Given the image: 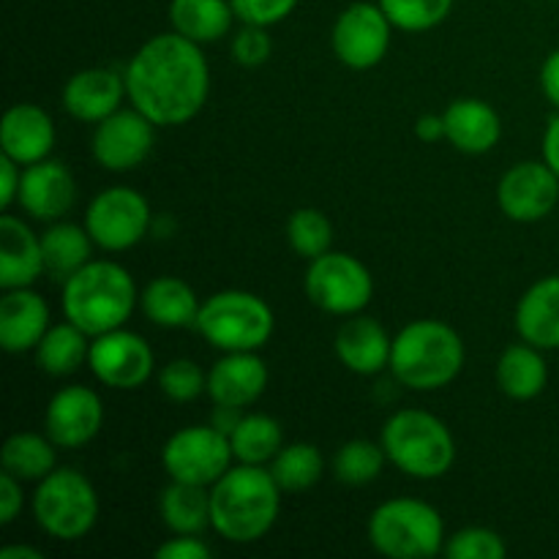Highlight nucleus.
<instances>
[{
	"label": "nucleus",
	"mask_w": 559,
	"mask_h": 559,
	"mask_svg": "<svg viewBox=\"0 0 559 559\" xmlns=\"http://www.w3.org/2000/svg\"><path fill=\"white\" fill-rule=\"evenodd\" d=\"M123 76L131 107L147 115L158 129L191 123L211 96V66L202 44L175 31L147 38Z\"/></svg>",
	"instance_id": "f257e3e1"
},
{
	"label": "nucleus",
	"mask_w": 559,
	"mask_h": 559,
	"mask_svg": "<svg viewBox=\"0 0 559 559\" xmlns=\"http://www.w3.org/2000/svg\"><path fill=\"white\" fill-rule=\"evenodd\" d=\"M282 486L267 467L233 464L211 486V530L227 544H257L282 513Z\"/></svg>",
	"instance_id": "f03ea898"
},
{
	"label": "nucleus",
	"mask_w": 559,
	"mask_h": 559,
	"mask_svg": "<svg viewBox=\"0 0 559 559\" xmlns=\"http://www.w3.org/2000/svg\"><path fill=\"white\" fill-rule=\"evenodd\" d=\"M140 304V293L120 262L91 260L63 282V317L91 338L126 328Z\"/></svg>",
	"instance_id": "7ed1b4c3"
},
{
	"label": "nucleus",
	"mask_w": 559,
	"mask_h": 559,
	"mask_svg": "<svg viewBox=\"0 0 559 559\" xmlns=\"http://www.w3.org/2000/svg\"><path fill=\"white\" fill-rule=\"evenodd\" d=\"M467 360L464 338L442 320H415L393 336L391 366L399 385L418 393L442 391L459 380Z\"/></svg>",
	"instance_id": "20e7f679"
},
{
	"label": "nucleus",
	"mask_w": 559,
	"mask_h": 559,
	"mask_svg": "<svg viewBox=\"0 0 559 559\" xmlns=\"http://www.w3.org/2000/svg\"><path fill=\"white\" fill-rule=\"evenodd\" d=\"M385 456L399 473L415 480H437L456 464V440L445 420L426 409H399L382 426Z\"/></svg>",
	"instance_id": "39448f33"
},
{
	"label": "nucleus",
	"mask_w": 559,
	"mask_h": 559,
	"mask_svg": "<svg viewBox=\"0 0 559 559\" xmlns=\"http://www.w3.org/2000/svg\"><path fill=\"white\" fill-rule=\"evenodd\" d=\"M369 544L382 557L429 559L445 549V522L435 506L415 497H396L371 511Z\"/></svg>",
	"instance_id": "423d86ee"
},
{
	"label": "nucleus",
	"mask_w": 559,
	"mask_h": 559,
	"mask_svg": "<svg viewBox=\"0 0 559 559\" xmlns=\"http://www.w3.org/2000/svg\"><path fill=\"white\" fill-rule=\"evenodd\" d=\"M194 328L213 349L260 353L271 342L276 317L260 295L246 289H222L202 300Z\"/></svg>",
	"instance_id": "0eeeda50"
},
{
	"label": "nucleus",
	"mask_w": 559,
	"mask_h": 559,
	"mask_svg": "<svg viewBox=\"0 0 559 559\" xmlns=\"http://www.w3.org/2000/svg\"><path fill=\"white\" fill-rule=\"evenodd\" d=\"M33 519L55 540L85 538L98 522V495L91 480L74 467H55L33 491Z\"/></svg>",
	"instance_id": "6e6552de"
},
{
	"label": "nucleus",
	"mask_w": 559,
	"mask_h": 559,
	"mask_svg": "<svg viewBox=\"0 0 559 559\" xmlns=\"http://www.w3.org/2000/svg\"><path fill=\"white\" fill-rule=\"evenodd\" d=\"M304 289L306 298L325 314L353 317L374 298V276L358 257L331 249L309 262Z\"/></svg>",
	"instance_id": "1a4fd4ad"
},
{
	"label": "nucleus",
	"mask_w": 559,
	"mask_h": 559,
	"mask_svg": "<svg viewBox=\"0 0 559 559\" xmlns=\"http://www.w3.org/2000/svg\"><path fill=\"white\" fill-rule=\"evenodd\" d=\"M235 464L229 437L213 424L186 426L162 448V467L169 480L211 489Z\"/></svg>",
	"instance_id": "9d476101"
},
{
	"label": "nucleus",
	"mask_w": 559,
	"mask_h": 559,
	"mask_svg": "<svg viewBox=\"0 0 559 559\" xmlns=\"http://www.w3.org/2000/svg\"><path fill=\"white\" fill-rule=\"evenodd\" d=\"M153 211L145 194L129 186L98 191L85 211V227L93 243L104 251H129L151 233Z\"/></svg>",
	"instance_id": "9b49d317"
},
{
	"label": "nucleus",
	"mask_w": 559,
	"mask_h": 559,
	"mask_svg": "<svg viewBox=\"0 0 559 559\" xmlns=\"http://www.w3.org/2000/svg\"><path fill=\"white\" fill-rule=\"evenodd\" d=\"M393 22L380 3L355 0L336 16L331 31L333 55L353 71H369L388 58L393 41Z\"/></svg>",
	"instance_id": "f8f14e48"
},
{
	"label": "nucleus",
	"mask_w": 559,
	"mask_h": 559,
	"mask_svg": "<svg viewBox=\"0 0 559 559\" xmlns=\"http://www.w3.org/2000/svg\"><path fill=\"white\" fill-rule=\"evenodd\" d=\"M87 369L102 385L112 388V391H140L142 385L151 382L156 355L145 336L118 328V331L93 338Z\"/></svg>",
	"instance_id": "ddd939ff"
},
{
	"label": "nucleus",
	"mask_w": 559,
	"mask_h": 559,
	"mask_svg": "<svg viewBox=\"0 0 559 559\" xmlns=\"http://www.w3.org/2000/svg\"><path fill=\"white\" fill-rule=\"evenodd\" d=\"M156 129L158 126L136 107H120L93 129V158L107 173H131L151 158Z\"/></svg>",
	"instance_id": "4468645a"
},
{
	"label": "nucleus",
	"mask_w": 559,
	"mask_h": 559,
	"mask_svg": "<svg viewBox=\"0 0 559 559\" xmlns=\"http://www.w3.org/2000/svg\"><path fill=\"white\" fill-rule=\"evenodd\" d=\"M559 202V178L546 162H519L497 183V205L511 222L535 224Z\"/></svg>",
	"instance_id": "2eb2a0df"
},
{
	"label": "nucleus",
	"mask_w": 559,
	"mask_h": 559,
	"mask_svg": "<svg viewBox=\"0 0 559 559\" xmlns=\"http://www.w3.org/2000/svg\"><path fill=\"white\" fill-rule=\"evenodd\" d=\"M104 426V404L93 388L66 385L49 399L44 431L63 451L91 445Z\"/></svg>",
	"instance_id": "dca6fc26"
},
{
	"label": "nucleus",
	"mask_w": 559,
	"mask_h": 559,
	"mask_svg": "<svg viewBox=\"0 0 559 559\" xmlns=\"http://www.w3.org/2000/svg\"><path fill=\"white\" fill-rule=\"evenodd\" d=\"M76 202V183L63 162L44 158L22 169L20 205L36 222H60Z\"/></svg>",
	"instance_id": "f3484780"
},
{
	"label": "nucleus",
	"mask_w": 559,
	"mask_h": 559,
	"mask_svg": "<svg viewBox=\"0 0 559 559\" xmlns=\"http://www.w3.org/2000/svg\"><path fill=\"white\" fill-rule=\"evenodd\" d=\"M126 76L112 69H82L66 80L60 102L63 109L80 123H102L123 107Z\"/></svg>",
	"instance_id": "a211bd4d"
},
{
	"label": "nucleus",
	"mask_w": 559,
	"mask_h": 559,
	"mask_svg": "<svg viewBox=\"0 0 559 559\" xmlns=\"http://www.w3.org/2000/svg\"><path fill=\"white\" fill-rule=\"evenodd\" d=\"M338 364L358 377H374L391 366L393 338L374 317L360 314L347 317L333 338Z\"/></svg>",
	"instance_id": "6ab92c4d"
},
{
	"label": "nucleus",
	"mask_w": 559,
	"mask_h": 559,
	"mask_svg": "<svg viewBox=\"0 0 559 559\" xmlns=\"http://www.w3.org/2000/svg\"><path fill=\"white\" fill-rule=\"evenodd\" d=\"M267 366L257 353H224L207 371V396L222 407L246 409L262 399Z\"/></svg>",
	"instance_id": "aec40b11"
},
{
	"label": "nucleus",
	"mask_w": 559,
	"mask_h": 559,
	"mask_svg": "<svg viewBox=\"0 0 559 559\" xmlns=\"http://www.w3.org/2000/svg\"><path fill=\"white\" fill-rule=\"evenodd\" d=\"M49 328H52L49 306L36 289H3V298H0V347L5 353H33Z\"/></svg>",
	"instance_id": "412c9836"
},
{
	"label": "nucleus",
	"mask_w": 559,
	"mask_h": 559,
	"mask_svg": "<svg viewBox=\"0 0 559 559\" xmlns=\"http://www.w3.org/2000/svg\"><path fill=\"white\" fill-rule=\"evenodd\" d=\"M55 140H58L55 123L44 107L22 102L5 109L3 123H0L3 156L14 158L22 167H31V164L49 158Z\"/></svg>",
	"instance_id": "4be33fe9"
},
{
	"label": "nucleus",
	"mask_w": 559,
	"mask_h": 559,
	"mask_svg": "<svg viewBox=\"0 0 559 559\" xmlns=\"http://www.w3.org/2000/svg\"><path fill=\"white\" fill-rule=\"evenodd\" d=\"M445 142L467 156H484L502 140V118L484 98H456L442 112Z\"/></svg>",
	"instance_id": "5701e85b"
},
{
	"label": "nucleus",
	"mask_w": 559,
	"mask_h": 559,
	"mask_svg": "<svg viewBox=\"0 0 559 559\" xmlns=\"http://www.w3.org/2000/svg\"><path fill=\"white\" fill-rule=\"evenodd\" d=\"M47 273L41 235L33 233L20 216L5 211L0 216V287H33Z\"/></svg>",
	"instance_id": "b1692460"
},
{
	"label": "nucleus",
	"mask_w": 559,
	"mask_h": 559,
	"mask_svg": "<svg viewBox=\"0 0 559 559\" xmlns=\"http://www.w3.org/2000/svg\"><path fill=\"white\" fill-rule=\"evenodd\" d=\"M513 325L522 342L551 353L559 349V276H544L519 298Z\"/></svg>",
	"instance_id": "393cba45"
},
{
	"label": "nucleus",
	"mask_w": 559,
	"mask_h": 559,
	"mask_svg": "<svg viewBox=\"0 0 559 559\" xmlns=\"http://www.w3.org/2000/svg\"><path fill=\"white\" fill-rule=\"evenodd\" d=\"M202 300L197 298L194 287L178 276H158L140 293V309L153 325L167 331H183L194 328L200 317Z\"/></svg>",
	"instance_id": "a878e982"
},
{
	"label": "nucleus",
	"mask_w": 559,
	"mask_h": 559,
	"mask_svg": "<svg viewBox=\"0 0 559 559\" xmlns=\"http://www.w3.org/2000/svg\"><path fill=\"white\" fill-rule=\"evenodd\" d=\"M497 388L513 402H533L549 385V366L544 349L527 342L511 344L497 360Z\"/></svg>",
	"instance_id": "bb28decb"
},
{
	"label": "nucleus",
	"mask_w": 559,
	"mask_h": 559,
	"mask_svg": "<svg viewBox=\"0 0 559 559\" xmlns=\"http://www.w3.org/2000/svg\"><path fill=\"white\" fill-rule=\"evenodd\" d=\"M169 25L175 33L197 44H213L229 36L235 9L229 0H169Z\"/></svg>",
	"instance_id": "cd10ccee"
},
{
	"label": "nucleus",
	"mask_w": 559,
	"mask_h": 559,
	"mask_svg": "<svg viewBox=\"0 0 559 559\" xmlns=\"http://www.w3.org/2000/svg\"><path fill=\"white\" fill-rule=\"evenodd\" d=\"M93 238L87 233L85 224L71 222H52L41 233V251H44V267L55 282L63 284L66 278L74 276L80 267H85L93 260Z\"/></svg>",
	"instance_id": "c85d7f7f"
},
{
	"label": "nucleus",
	"mask_w": 559,
	"mask_h": 559,
	"mask_svg": "<svg viewBox=\"0 0 559 559\" xmlns=\"http://www.w3.org/2000/svg\"><path fill=\"white\" fill-rule=\"evenodd\" d=\"M158 513L173 535H202L211 527V489L169 480L158 500Z\"/></svg>",
	"instance_id": "c756f323"
},
{
	"label": "nucleus",
	"mask_w": 559,
	"mask_h": 559,
	"mask_svg": "<svg viewBox=\"0 0 559 559\" xmlns=\"http://www.w3.org/2000/svg\"><path fill=\"white\" fill-rule=\"evenodd\" d=\"M0 467L3 473H11L22 484H38L58 467V445L36 431H16L3 442L0 451Z\"/></svg>",
	"instance_id": "7c9ffc66"
},
{
	"label": "nucleus",
	"mask_w": 559,
	"mask_h": 559,
	"mask_svg": "<svg viewBox=\"0 0 559 559\" xmlns=\"http://www.w3.org/2000/svg\"><path fill=\"white\" fill-rule=\"evenodd\" d=\"M229 445L235 464L267 467L284 448V429L273 415L243 413L238 426L229 431Z\"/></svg>",
	"instance_id": "2f4dec72"
},
{
	"label": "nucleus",
	"mask_w": 559,
	"mask_h": 559,
	"mask_svg": "<svg viewBox=\"0 0 559 559\" xmlns=\"http://www.w3.org/2000/svg\"><path fill=\"white\" fill-rule=\"evenodd\" d=\"M91 342L93 338L82 328H76L74 322H58V325H52L44 333L38 347L33 349L36 366L47 371L49 377H71L87 364Z\"/></svg>",
	"instance_id": "473e14b6"
},
{
	"label": "nucleus",
	"mask_w": 559,
	"mask_h": 559,
	"mask_svg": "<svg viewBox=\"0 0 559 559\" xmlns=\"http://www.w3.org/2000/svg\"><path fill=\"white\" fill-rule=\"evenodd\" d=\"M276 484L284 495H300V491L314 489L325 475V456L311 442H293L278 451V456L267 464Z\"/></svg>",
	"instance_id": "72a5a7b5"
},
{
	"label": "nucleus",
	"mask_w": 559,
	"mask_h": 559,
	"mask_svg": "<svg viewBox=\"0 0 559 559\" xmlns=\"http://www.w3.org/2000/svg\"><path fill=\"white\" fill-rule=\"evenodd\" d=\"M388 456L382 442L349 440L333 456V478L344 486H369L385 469Z\"/></svg>",
	"instance_id": "f704fd0d"
},
{
	"label": "nucleus",
	"mask_w": 559,
	"mask_h": 559,
	"mask_svg": "<svg viewBox=\"0 0 559 559\" xmlns=\"http://www.w3.org/2000/svg\"><path fill=\"white\" fill-rule=\"evenodd\" d=\"M287 240L300 260L311 262L331 251L333 246V224L317 207H300L287 222Z\"/></svg>",
	"instance_id": "c9c22d12"
},
{
	"label": "nucleus",
	"mask_w": 559,
	"mask_h": 559,
	"mask_svg": "<svg viewBox=\"0 0 559 559\" xmlns=\"http://www.w3.org/2000/svg\"><path fill=\"white\" fill-rule=\"evenodd\" d=\"M396 31L426 33L448 20L456 0H377Z\"/></svg>",
	"instance_id": "e433bc0d"
},
{
	"label": "nucleus",
	"mask_w": 559,
	"mask_h": 559,
	"mask_svg": "<svg viewBox=\"0 0 559 559\" xmlns=\"http://www.w3.org/2000/svg\"><path fill=\"white\" fill-rule=\"evenodd\" d=\"M158 391L175 404L197 402L207 393V374L191 358H175L158 371Z\"/></svg>",
	"instance_id": "4c0bfd02"
},
{
	"label": "nucleus",
	"mask_w": 559,
	"mask_h": 559,
	"mask_svg": "<svg viewBox=\"0 0 559 559\" xmlns=\"http://www.w3.org/2000/svg\"><path fill=\"white\" fill-rule=\"evenodd\" d=\"M442 555L451 559H502L508 555L506 538L489 527H464L448 535Z\"/></svg>",
	"instance_id": "58836bf2"
},
{
	"label": "nucleus",
	"mask_w": 559,
	"mask_h": 559,
	"mask_svg": "<svg viewBox=\"0 0 559 559\" xmlns=\"http://www.w3.org/2000/svg\"><path fill=\"white\" fill-rule=\"evenodd\" d=\"M229 55L238 66L243 69H260L271 60L273 55V41L267 27L260 25H243L238 33H233V41H229Z\"/></svg>",
	"instance_id": "ea45409f"
},
{
	"label": "nucleus",
	"mask_w": 559,
	"mask_h": 559,
	"mask_svg": "<svg viewBox=\"0 0 559 559\" xmlns=\"http://www.w3.org/2000/svg\"><path fill=\"white\" fill-rule=\"evenodd\" d=\"M240 25L273 27L287 20L300 0H229Z\"/></svg>",
	"instance_id": "a19ab883"
},
{
	"label": "nucleus",
	"mask_w": 559,
	"mask_h": 559,
	"mask_svg": "<svg viewBox=\"0 0 559 559\" xmlns=\"http://www.w3.org/2000/svg\"><path fill=\"white\" fill-rule=\"evenodd\" d=\"M211 546L200 535H173L156 549L158 559H211Z\"/></svg>",
	"instance_id": "79ce46f5"
},
{
	"label": "nucleus",
	"mask_w": 559,
	"mask_h": 559,
	"mask_svg": "<svg viewBox=\"0 0 559 559\" xmlns=\"http://www.w3.org/2000/svg\"><path fill=\"white\" fill-rule=\"evenodd\" d=\"M25 508V491L22 480L11 473H0V527H9Z\"/></svg>",
	"instance_id": "37998d69"
},
{
	"label": "nucleus",
	"mask_w": 559,
	"mask_h": 559,
	"mask_svg": "<svg viewBox=\"0 0 559 559\" xmlns=\"http://www.w3.org/2000/svg\"><path fill=\"white\" fill-rule=\"evenodd\" d=\"M22 164L14 158L0 156V207L9 211L14 202H20V186H22Z\"/></svg>",
	"instance_id": "c03bdc74"
},
{
	"label": "nucleus",
	"mask_w": 559,
	"mask_h": 559,
	"mask_svg": "<svg viewBox=\"0 0 559 559\" xmlns=\"http://www.w3.org/2000/svg\"><path fill=\"white\" fill-rule=\"evenodd\" d=\"M540 91H544V96L549 98L551 107L559 112V49H555L544 60V66H540Z\"/></svg>",
	"instance_id": "a18cd8bd"
},
{
	"label": "nucleus",
	"mask_w": 559,
	"mask_h": 559,
	"mask_svg": "<svg viewBox=\"0 0 559 559\" xmlns=\"http://www.w3.org/2000/svg\"><path fill=\"white\" fill-rule=\"evenodd\" d=\"M415 136H418L420 142H426V145H431V142L437 140H445V120H442V115H420V118L415 120Z\"/></svg>",
	"instance_id": "49530a36"
},
{
	"label": "nucleus",
	"mask_w": 559,
	"mask_h": 559,
	"mask_svg": "<svg viewBox=\"0 0 559 559\" xmlns=\"http://www.w3.org/2000/svg\"><path fill=\"white\" fill-rule=\"evenodd\" d=\"M544 162L549 164L559 178V112L549 120L544 134Z\"/></svg>",
	"instance_id": "de8ad7c7"
},
{
	"label": "nucleus",
	"mask_w": 559,
	"mask_h": 559,
	"mask_svg": "<svg viewBox=\"0 0 559 559\" xmlns=\"http://www.w3.org/2000/svg\"><path fill=\"white\" fill-rule=\"evenodd\" d=\"M0 559H44V555L38 549H33V546H5V549H0Z\"/></svg>",
	"instance_id": "09e8293b"
}]
</instances>
